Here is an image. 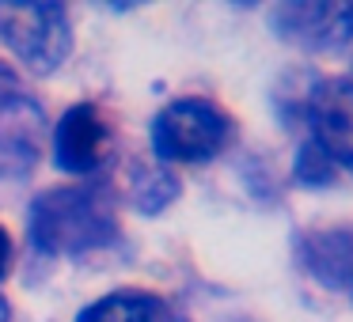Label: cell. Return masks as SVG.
Listing matches in <instances>:
<instances>
[{"mask_svg":"<svg viewBox=\"0 0 353 322\" xmlns=\"http://www.w3.org/2000/svg\"><path fill=\"white\" fill-rule=\"evenodd\" d=\"M118 235V197L103 182H65L31 201V243L39 254L77 258Z\"/></svg>","mask_w":353,"mask_h":322,"instance_id":"obj_1","label":"cell"},{"mask_svg":"<svg viewBox=\"0 0 353 322\" xmlns=\"http://www.w3.org/2000/svg\"><path fill=\"white\" fill-rule=\"evenodd\" d=\"M236 140V122L224 107L201 95L171 99L152 118V152L160 163H209Z\"/></svg>","mask_w":353,"mask_h":322,"instance_id":"obj_2","label":"cell"},{"mask_svg":"<svg viewBox=\"0 0 353 322\" xmlns=\"http://www.w3.org/2000/svg\"><path fill=\"white\" fill-rule=\"evenodd\" d=\"M0 42L34 76H54L72 54V23L61 4H0Z\"/></svg>","mask_w":353,"mask_h":322,"instance_id":"obj_3","label":"cell"},{"mask_svg":"<svg viewBox=\"0 0 353 322\" xmlns=\"http://www.w3.org/2000/svg\"><path fill=\"white\" fill-rule=\"evenodd\" d=\"M46 110L19 80L12 65L0 61V178L27 175L42 155Z\"/></svg>","mask_w":353,"mask_h":322,"instance_id":"obj_4","label":"cell"},{"mask_svg":"<svg viewBox=\"0 0 353 322\" xmlns=\"http://www.w3.org/2000/svg\"><path fill=\"white\" fill-rule=\"evenodd\" d=\"M304 122L307 140L338 171H353V76H330L307 87Z\"/></svg>","mask_w":353,"mask_h":322,"instance_id":"obj_5","label":"cell"},{"mask_svg":"<svg viewBox=\"0 0 353 322\" xmlns=\"http://www.w3.org/2000/svg\"><path fill=\"white\" fill-rule=\"evenodd\" d=\"M110 148H114V129H110V118L95 103L69 107L54 129V163L65 175H95L110 160Z\"/></svg>","mask_w":353,"mask_h":322,"instance_id":"obj_6","label":"cell"},{"mask_svg":"<svg viewBox=\"0 0 353 322\" xmlns=\"http://www.w3.org/2000/svg\"><path fill=\"white\" fill-rule=\"evenodd\" d=\"M277 39L307 54H342L353 31V4H277L270 12Z\"/></svg>","mask_w":353,"mask_h":322,"instance_id":"obj_7","label":"cell"},{"mask_svg":"<svg viewBox=\"0 0 353 322\" xmlns=\"http://www.w3.org/2000/svg\"><path fill=\"white\" fill-rule=\"evenodd\" d=\"M300 261L327 288H342L353 277V228H315L300 239Z\"/></svg>","mask_w":353,"mask_h":322,"instance_id":"obj_8","label":"cell"},{"mask_svg":"<svg viewBox=\"0 0 353 322\" xmlns=\"http://www.w3.org/2000/svg\"><path fill=\"white\" fill-rule=\"evenodd\" d=\"M171 307L163 296L148 288H114L107 296L92 299L77 322H168Z\"/></svg>","mask_w":353,"mask_h":322,"instance_id":"obj_9","label":"cell"},{"mask_svg":"<svg viewBox=\"0 0 353 322\" xmlns=\"http://www.w3.org/2000/svg\"><path fill=\"white\" fill-rule=\"evenodd\" d=\"M179 190L183 186L168 167H137L130 182V201L141 216H160L168 205H175Z\"/></svg>","mask_w":353,"mask_h":322,"instance_id":"obj_10","label":"cell"},{"mask_svg":"<svg viewBox=\"0 0 353 322\" xmlns=\"http://www.w3.org/2000/svg\"><path fill=\"white\" fill-rule=\"evenodd\" d=\"M292 175H296L300 186H330L338 175V167L312 144V140H304L300 152H296V163H292Z\"/></svg>","mask_w":353,"mask_h":322,"instance_id":"obj_11","label":"cell"},{"mask_svg":"<svg viewBox=\"0 0 353 322\" xmlns=\"http://www.w3.org/2000/svg\"><path fill=\"white\" fill-rule=\"evenodd\" d=\"M12 258H16V243H12V231L0 224V281L8 277V269H12Z\"/></svg>","mask_w":353,"mask_h":322,"instance_id":"obj_12","label":"cell"},{"mask_svg":"<svg viewBox=\"0 0 353 322\" xmlns=\"http://www.w3.org/2000/svg\"><path fill=\"white\" fill-rule=\"evenodd\" d=\"M0 322H12V303L0 296Z\"/></svg>","mask_w":353,"mask_h":322,"instance_id":"obj_13","label":"cell"},{"mask_svg":"<svg viewBox=\"0 0 353 322\" xmlns=\"http://www.w3.org/2000/svg\"><path fill=\"white\" fill-rule=\"evenodd\" d=\"M345 57H350V65H353V31H350V39H345V50H342Z\"/></svg>","mask_w":353,"mask_h":322,"instance_id":"obj_14","label":"cell"},{"mask_svg":"<svg viewBox=\"0 0 353 322\" xmlns=\"http://www.w3.org/2000/svg\"><path fill=\"white\" fill-rule=\"evenodd\" d=\"M350 281H353V277H350Z\"/></svg>","mask_w":353,"mask_h":322,"instance_id":"obj_15","label":"cell"}]
</instances>
